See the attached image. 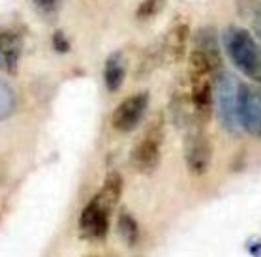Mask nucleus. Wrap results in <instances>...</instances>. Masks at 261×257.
I'll list each match as a JSON object with an SVG mask.
<instances>
[{"mask_svg":"<svg viewBox=\"0 0 261 257\" xmlns=\"http://www.w3.org/2000/svg\"><path fill=\"white\" fill-rule=\"evenodd\" d=\"M122 177L113 171L106 177L100 191L90 199L79 214V235L87 240H100L107 235L111 212L122 195Z\"/></svg>","mask_w":261,"mask_h":257,"instance_id":"f257e3e1","label":"nucleus"},{"mask_svg":"<svg viewBox=\"0 0 261 257\" xmlns=\"http://www.w3.org/2000/svg\"><path fill=\"white\" fill-rule=\"evenodd\" d=\"M224 47L239 72L261 84V43L255 42L248 30L227 26L224 32Z\"/></svg>","mask_w":261,"mask_h":257,"instance_id":"f03ea898","label":"nucleus"},{"mask_svg":"<svg viewBox=\"0 0 261 257\" xmlns=\"http://www.w3.org/2000/svg\"><path fill=\"white\" fill-rule=\"evenodd\" d=\"M239 89L241 84L231 73L218 72L214 75V105L218 113L220 124L233 135L243 132L239 117Z\"/></svg>","mask_w":261,"mask_h":257,"instance_id":"7ed1b4c3","label":"nucleus"},{"mask_svg":"<svg viewBox=\"0 0 261 257\" xmlns=\"http://www.w3.org/2000/svg\"><path fill=\"white\" fill-rule=\"evenodd\" d=\"M162 145H164V117L158 115L141 137L137 139L130 154V162L137 173L148 175L160 165Z\"/></svg>","mask_w":261,"mask_h":257,"instance_id":"20e7f679","label":"nucleus"},{"mask_svg":"<svg viewBox=\"0 0 261 257\" xmlns=\"http://www.w3.org/2000/svg\"><path fill=\"white\" fill-rule=\"evenodd\" d=\"M213 160V145L208 137L203 133L201 126L188 128L186 139H184V162L192 173L201 177L208 171Z\"/></svg>","mask_w":261,"mask_h":257,"instance_id":"39448f33","label":"nucleus"},{"mask_svg":"<svg viewBox=\"0 0 261 257\" xmlns=\"http://www.w3.org/2000/svg\"><path fill=\"white\" fill-rule=\"evenodd\" d=\"M148 107V94L147 92H136V94L124 98L117 105V109L111 115V126L120 133L134 132L141 124L145 111Z\"/></svg>","mask_w":261,"mask_h":257,"instance_id":"423d86ee","label":"nucleus"},{"mask_svg":"<svg viewBox=\"0 0 261 257\" xmlns=\"http://www.w3.org/2000/svg\"><path fill=\"white\" fill-rule=\"evenodd\" d=\"M239 117L244 132L261 137V84H241Z\"/></svg>","mask_w":261,"mask_h":257,"instance_id":"0eeeda50","label":"nucleus"},{"mask_svg":"<svg viewBox=\"0 0 261 257\" xmlns=\"http://www.w3.org/2000/svg\"><path fill=\"white\" fill-rule=\"evenodd\" d=\"M190 38V26L188 23H177L167 30V34L162 40V60L166 64H178L186 56Z\"/></svg>","mask_w":261,"mask_h":257,"instance_id":"6e6552de","label":"nucleus"},{"mask_svg":"<svg viewBox=\"0 0 261 257\" xmlns=\"http://www.w3.org/2000/svg\"><path fill=\"white\" fill-rule=\"evenodd\" d=\"M194 49H199V51L207 56L208 62H211V66H213V70H214V73L220 72L222 56H220L218 40H216V32H214L213 26L197 28L196 36H194Z\"/></svg>","mask_w":261,"mask_h":257,"instance_id":"1a4fd4ad","label":"nucleus"},{"mask_svg":"<svg viewBox=\"0 0 261 257\" xmlns=\"http://www.w3.org/2000/svg\"><path fill=\"white\" fill-rule=\"evenodd\" d=\"M126 79V64L122 53H111L103 66V81L109 92H119Z\"/></svg>","mask_w":261,"mask_h":257,"instance_id":"9d476101","label":"nucleus"},{"mask_svg":"<svg viewBox=\"0 0 261 257\" xmlns=\"http://www.w3.org/2000/svg\"><path fill=\"white\" fill-rule=\"evenodd\" d=\"M162 60V45H150V47L141 54L139 64L136 68V79H143L154 72V68Z\"/></svg>","mask_w":261,"mask_h":257,"instance_id":"9b49d317","label":"nucleus"},{"mask_svg":"<svg viewBox=\"0 0 261 257\" xmlns=\"http://www.w3.org/2000/svg\"><path fill=\"white\" fill-rule=\"evenodd\" d=\"M119 231L122 235L124 242H128V246H136L139 240V223L130 212L122 210L119 214Z\"/></svg>","mask_w":261,"mask_h":257,"instance_id":"f8f14e48","label":"nucleus"},{"mask_svg":"<svg viewBox=\"0 0 261 257\" xmlns=\"http://www.w3.org/2000/svg\"><path fill=\"white\" fill-rule=\"evenodd\" d=\"M15 103H17L15 92L10 84H6V81L0 79V120H6L15 111Z\"/></svg>","mask_w":261,"mask_h":257,"instance_id":"ddd939ff","label":"nucleus"},{"mask_svg":"<svg viewBox=\"0 0 261 257\" xmlns=\"http://www.w3.org/2000/svg\"><path fill=\"white\" fill-rule=\"evenodd\" d=\"M166 2L167 0H141L136 10V17L139 21H148V19L156 17L164 10Z\"/></svg>","mask_w":261,"mask_h":257,"instance_id":"4468645a","label":"nucleus"},{"mask_svg":"<svg viewBox=\"0 0 261 257\" xmlns=\"http://www.w3.org/2000/svg\"><path fill=\"white\" fill-rule=\"evenodd\" d=\"M51 42H53V47L57 53H68L70 51V42H68V38L62 30H57L51 38Z\"/></svg>","mask_w":261,"mask_h":257,"instance_id":"2eb2a0df","label":"nucleus"},{"mask_svg":"<svg viewBox=\"0 0 261 257\" xmlns=\"http://www.w3.org/2000/svg\"><path fill=\"white\" fill-rule=\"evenodd\" d=\"M34 2L42 8V10H45V12H51V10L57 8V0H34Z\"/></svg>","mask_w":261,"mask_h":257,"instance_id":"dca6fc26","label":"nucleus"},{"mask_svg":"<svg viewBox=\"0 0 261 257\" xmlns=\"http://www.w3.org/2000/svg\"><path fill=\"white\" fill-rule=\"evenodd\" d=\"M248 250L254 257H261V242H255V246H248Z\"/></svg>","mask_w":261,"mask_h":257,"instance_id":"f3484780","label":"nucleus"},{"mask_svg":"<svg viewBox=\"0 0 261 257\" xmlns=\"http://www.w3.org/2000/svg\"><path fill=\"white\" fill-rule=\"evenodd\" d=\"M254 26H255V32H257L261 38V10L257 12V15H255V19H254Z\"/></svg>","mask_w":261,"mask_h":257,"instance_id":"a211bd4d","label":"nucleus"},{"mask_svg":"<svg viewBox=\"0 0 261 257\" xmlns=\"http://www.w3.org/2000/svg\"><path fill=\"white\" fill-rule=\"evenodd\" d=\"M2 47H4V30H0V60H2Z\"/></svg>","mask_w":261,"mask_h":257,"instance_id":"6ab92c4d","label":"nucleus"}]
</instances>
